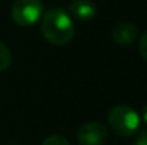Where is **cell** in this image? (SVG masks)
<instances>
[{"label": "cell", "mask_w": 147, "mask_h": 145, "mask_svg": "<svg viewBox=\"0 0 147 145\" xmlns=\"http://www.w3.org/2000/svg\"><path fill=\"white\" fill-rule=\"evenodd\" d=\"M107 122L114 134L120 137H130L139 130L140 117L137 111L129 105H116L110 110Z\"/></svg>", "instance_id": "2"}, {"label": "cell", "mask_w": 147, "mask_h": 145, "mask_svg": "<svg viewBox=\"0 0 147 145\" xmlns=\"http://www.w3.org/2000/svg\"><path fill=\"white\" fill-rule=\"evenodd\" d=\"M42 0H16L11 6V19L19 26H32L43 16Z\"/></svg>", "instance_id": "3"}, {"label": "cell", "mask_w": 147, "mask_h": 145, "mask_svg": "<svg viewBox=\"0 0 147 145\" xmlns=\"http://www.w3.org/2000/svg\"><path fill=\"white\" fill-rule=\"evenodd\" d=\"M97 9L92 0H73L69 4V14L77 21H90L96 17Z\"/></svg>", "instance_id": "5"}, {"label": "cell", "mask_w": 147, "mask_h": 145, "mask_svg": "<svg viewBox=\"0 0 147 145\" xmlns=\"http://www.w3.org/2000/svg\"><path fill=\"white\" fill-rule=\"evenodd\" d=\"M109 138V130L101 122H87L77 131V141L80 145H103Z\"/></svg>", "instance_id": "4"}, {"label": "cell", "mask_w": 147, "mask_h": 145, "mask_svg": "<svg viewBox=\"0 0 147 145\" xmlns=\"http://www.w3.org/2000/svg\"><path fill=\"white\" fill-rule=\"evenodd\" d=\"M134 145H147V130H143L137 135V138L134 141Z\"/></svg>", "instance_id": "10"}, {"label": "cell", "mask_w": 147, "mask_h": 145, "mask_svg": "<svg viewBox=\"0 0 147 145\" xmlns=\"http://www.w3.org/2000/svg\"><path fill=\"white\" fill-rule=\"evenodd\" d=\"M139 50H140L142 57L147 61V31L142 36V39H140V41H139Z\"/></svg>", "instance_id": "9"}, {"label": "cell", "mask_w": 147, "mask_h": 145, "mask_svg": "<svg viewBox=\"0 0 147 145\" xmlns=\"http://www.w3.org/2000/svg\"><path fill=\"white\" fill-rule=\"evenodd\" d=\"M143 121H144V124L147 125V105L143 108Z\"/></svg>", "instance_id": "11"}, {"label": "cell", "mask_w": 147, "mask_h": 145, "mask_svg": "<svg viewBox=\"0 0 147 145\" xmlns=\"http://www.w3.org/2000/svg\"><path fill=\"white\" fill-rule=\"evenodd\" d=\"M40 29L45 39L54 46H64L70 43L76 33L73 19L60 7L50 9L43 14Z\"/></svg>", "instance_id": "1"}, {"label": "cell", "mask_w": 147, "mask_h": 145, "mask_svg": "<svg viewBox=\"0 0 147 145\" xmlns=\"http://www.w3.org/2000/svg\"><path fill=\"white\" fill-rule=\"evenodd\" d=\"M137 27L130 21H120L111 31V39L119 46H129L137 37Z\"/></svg>", "instance_id": "6"}, {"label": "cell", "mask_w": 147, "mask_h": 145, "mask_svg": "<svg viewBox=\"0 0 147 145\" xmlns=\"http://www.w3.org/2000/svg\"><path fill=\"white\" fill-rule=\"evenodd\" d=\"M42 145H70V142L61 135H50L43 141Z\"/></svg>", "instance_id": "8"}, {"label": "cell", "mask_w": 147, "mask_h": 145, "mask_svg": "<svg viewBox=\"0 0 147 145\" xmlns=\"http://www.w3.org/2000/svg\"><path fill=\"white\" fill-rule=\"evenodd\" d=\"M11 64V53L10 48L4 43L0 41V71H4L10 67Z\"/></svg>", "instance_id": "7"}]
</instances>
